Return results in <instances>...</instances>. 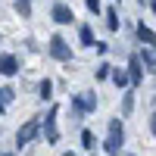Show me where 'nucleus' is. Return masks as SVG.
I'll return each instance as SVG.
<instances>
[{"label":"nucleus","mask_w":156,"mask_h":156,"mask_svg":"<svg viewBox=\"0 0 156 156\" xmlns=\"http://www.w3.org/2000/svg\"><path fill=\"white\" fill-rule=\"evenodd\" d=\"M122 140H125L122 115H112V119H109V125H106V140H103V150H106V156H119Z\"/></svg>","instance_id":"1"},{"label":"nucleus","mask_w":156,"mask_h":156,"mask_svg":"<svg viewBox=\"0 0 156 156\" xmlns=\"http://www.w3.org/2000/svg\"><path fill=\"white\" fill-rule=\"evenodd\" d=\"M37 134H41V119H28V122H25L19 131H16V147H19V150H22V147H28Z\"/></svg>","instance_id":"2"},{"label":"nucleus","mask_w":156,"mask_h":156,"mask_svg":"<svg viewBox=\"0 0 156 156\" xmlns=\"http://www.w3.org/2000/svg\"><path fill=\"white\" fill-rule=\"evenodd\" d=\"M47 53L53 56V59H59V62H69V59H72V47L66 44V37H62V34H53V37H50Z\"/></svg>","instance_id":"3"},{"label":"nucleus","mask_w":156,"mask_h":156,"mask_svg":"<svg viewBox=\"0 0 156 156\" xmlns=\"http://www.w3.org/2000/svg\"><path fill=\"white\" fill-rule=\"evenodd\" d=\"M56 112H59V106H50L47 109V119H44V137H47V144H56L59 140V131H56Z\"/></svg>","instance_id":"4"},{"label":"nucleus","mask_w":156,"mask_h":156,"mask_svg":"<svg viewBox=\"0 0 156 156\" xmlns=\"http://www.w3.org/2000/svg\"><path fill=\"white\" fill-rule=\"evenodd\" d=\"M50 19H53L56 25H69V22H75V12H72V6H66V3H53Z\"/></svg>","instance_id":"5"},{"label":"nucleus","mask_w":156,"mask_h":156,"mask_svg":"<svg viewBox=\"0 0 156 156\" xmlns=\"http://www.w3.org/2000/svg\"><path fill=\"white\" fill-rule=\"evenodd\" d=\"M128 81H131V84H140V81H144V66H140V59H137V53H131V56H128Z\"/></svg>","instance_id":"6"},{"label":"nucleus","mask_w":156,"mask_h":156,"mask_svg":"<svg viewBox=\"0 0 156 156\" xmlns=\"http://www.w3.org/2000/svg\"><path fill=\"white\" fill-rule=\"evenodd\" d=\"M0 75H19V56L16 53H0Z\"/></svg>","instance_id":"7"},{"label":"nucleus","mask_w":156,"mask_h":156,"mask_svg":"<svg viewBox=\"0 0 156 156\" xmlns=\"http://www.w3.org/2000/svg\"><path fill=\"white\" fill-rule=\"evenodd\" d=\"M137 41L144 44V47H156V31L150 28V25L140 22V25H137Z\"/></svg>","instance_id":"8"},{"label":"nucleus","mask_w":156,"mask_h":156,"mask_svg":"<svg viewBox=\"0 0 156 156\" xmlns=\"http://www.w3.org/2000/svg\"><path fill=\"white\" fill-rule=\"evenodd\" d=\"M137 59H140V66H147L150 72H156V47H144L137 53Z\"/></svg>","instance_id":"9"},{"label":"nucleus","mask_w":156,"mask_h":156,"mask_svg":"<svg viewBox=\"0 0 156 156\" xmlns=\"http://www.w3.org/2000/svg\"><path fill=\"white\" fill-rule=\"evenodd\" d=\"M109 81H112L115 87H128V84H131V81H128V72H125V69H112V72H109Z\"/></svg>","instance_id":"10"},{"label":"nucleus","mask_w":156,"mask_h":156,"mask_svg":"<svg viewBox=\"0 0 156 156\" xmlns=\"http://www.w3.org/2000/svg\"><path fill=\"white\" fill-rule=\"evenodd\" d=\"M78 41H81V47H94V28H90V25H81V28H78Z\"/></svg>","instance_id":"11"},{"label":"nucleus","mask_w":156,"mask_h":156,"mask_svg":"<svg viewBox=\"0 0 156 156\" xmlns=\"http://www.w3.org/2000/svg\"><path fill=\"white\" fill-rule=\"evenodd\" d=\"M106 28H109V31H119V28H122V22H119V9H115V6L106 9Z\"/></svg>","instance_id":"12"},{"label":"nucleus","mask_w":156,"mask_h":156,"mask_svg":"<svg viewBox=\"0 0 156 156\" xmlns=\"http://www.w3.org/2000/svg\"><path fill=\"white\" fill-rule=\"evenodd\" d=\"M131 109H134V90H125L122 94V119L131 115Z\"/></svg>","instance_id":"13"},{"label":"nucleus","mask_w":156,"mask_h":156,"mask_svg":"<svg viewBox=\"0 0 156 156\" xmlns=\"http://www.w3.org/2000/svg\"><path fill=\"white\" fill-rule=\"evenodd\" d=\"M81 147H84V150H94V147H97V137H94L90 128H84V131H81Z\"/></svg>","instance_id":"14"},{"label":"nucleus","mask_w":156,"mask_h":156,"mask_svg":"<svg viewBox=\"0 0 156 156\" xmlns=\"http://www.w3.org/2000/svg\"><path fill=\"white\" fill-rule=\"evenodd\" d=\"M81 106H84V115L97 109V94H81Z\"/></svg>","instance_id":"15"},{"label":"nucleus","mask_w":156,"mask_h":156,"mask_svg":"<svg viewBox=\"0 0 156 156\" xmlns=\"http://www.w3.org/2000/svg\"><path fill=\"white\" fill-rule=\"evenodd\" d=\"M37 94H41V100H50V94H53V81H50V78H44V81L37 84Z\"/></svg>","instance_id":"16"},{"label":"nucleus","mask_w":156,"mask_h":156,"mask_svg":"<svg viewBox=\"0 0 156 156\" xmlns=\"http://www.w3.org/2000/svg\"><path fill=\"white\" fill-rule=\"evenodd\" d=\"M12 6L19 16H31V0H12Z\"/></svg>","instance_id":"17"},{"label":"nucleus","mask_w":156,"mask_h":156,"mask_svg":"<svg viewBox=\"0 0 156 156\" xmlns=\"http://www.w3.org/2000/svg\"><path fill=\"white\" fill-rule=\"evenodd\" d=\"M109 66H106V62H100V66H97V72H94V78H97V81H106V78H109Z\"/></svg>","instance_id":"18"},{"label":"nucleus","mask_w":156,"mask_h":156,"mask_svg":"<svg viewBox=\"0 0 156 156\" xmlns=\"http://www.w3.org/2000/svg\"><path fill=\"white\" fill-rule=\"evenodd\" d=\"M12 97H16V90H12V87H0V100H3V106H9Z\"/></svg>","instance_id":"19"},{"label":"nucleus","mask_w":156,"mask_h":156,"mask_svg":"<svg viewBox=\"0 0 156 156\" xmlns=\"http://www.w3.org/2000/svg\"><path fill=\"white\" fill-rule=\"evenodd\" d=\"M94 50H97L100 56H106V53H109V44H106V41H94Z\"/></svg>","instance_id":"20"},{"label":"nucleus","mask_w":156,"mask_h":156,"mask_svg":"<svg viewBox=\"0 0 156 156\" xmlns=\"http://www.w3.org/2000/svg\"><path fill=\"white\" fill-rule=\"evenodd\" d=\"M84 6L94 12V16H97V12H100V0H84Z\"/></svg>","instance_id":"21"},{"label":"nucleus","mask_w":156,"mask_h":156,"mask_svg":"<svg viewBox=\"0 0 156 156\" xmlns=\"http://www.w3.org/2000/svg\"><path fill=\"white\" fill-rule=\"evenodd\" d=\"M150 131H153V137H156V112H153V119H150Z\"/></svg>","instance_id":"22"},{"label":"nucleus","mask_w":156,"mask_h":156,"mask_svg":"<svg viewBox=\"0 0 156 156\" xmlns=\"http://www.w3.org/2000/svg\"><path fill=\"white\" fill-rule=\"evenodd\" d=\"M137 3H140V6H144V3H147V6H150V3H153V0H137Z\"/></svg>","instance_id":"23"},{"label":"nucleus","mask_w":156,"mask_h":156,"mask_svg":"<svg viewBox=\"0 0 156 156\" xmlns=\"http://www.w3.org/2000/svg\"><path fill=\"white\" fill-rule=\"evenodd\" d=\"M3 112H6V106H3V100H0V115H3Z\"/></svg>","instance_id":"24"},{"label":"nucleus","mask_w":156,"mask_h":156,"mask_svg":"<svg viewBox=\"0 0 156 156\" xmlns=\"http://www.w3.org/2000/svg\"><path fill=\"white\" fill-rule=\"evenodd\" d=\"M150 9H153V12H156V0H153V3H150Z\"/></svg>","instance_id":"25"},{"label":"nucleus","mask_w":156,"mask_h":156,"mask_svg":"<svg viewBox=\"0 0 156 156\" xmlns=\"http://www.w3.org/2000/svg\"><path fill=\"white\" fill-rule=\"evenodd\" d=\"M0 156H16V153H0Z\"/></svg>","instance_id":"26"},{"label":"nucleus","mask_w":156,"mask_h":156,"mask_svg":"<svg viewBox=\"0 0 156 156\" xmlns=\"http://www.w3.org/2000/svg\"><path fill=\"white\" fill-rule=\"evenodd\" d=\"M62 156H75V153H62Z\"/></svg>","instance_id":"27"},{"label":"nucleus","mask_w":156,"mask_h":156,"mask_svg":"<svg viewBox=\"0 0 156 156\" xmlns=\"http://www.w3.org/2000/svg\"><path fill=\"white\" fill-rule=\"evenodd\" d=\"M128 156H134V153H128Z\"/></svg>","instance_id":"28"},{"label":"nucleus","mask_w":156,"mask_h":156,"mask_svg":"<svg viewBox=\"0 0 156 156\" xmlns=\"http://www.w3.org/2000/svg\"><path fill=\"white\" fill-rule=\"evenodd\" d=\"M115 3H119V0H115Z\"/></svg>","instance_id":"29"},{"label":"nucleus","mask_w":156,"mask_h":156,"mask_svg":"<svg viewBox=\"0 0 156 156\" xmlns=\"http://www.w3.org/2000/svg\"><path fill=\"white\" fill-rule=\"evenodd\" d=\"M56 3H59V0H56Z\"/></svg>","instance_id":"30"}]
</instances>
